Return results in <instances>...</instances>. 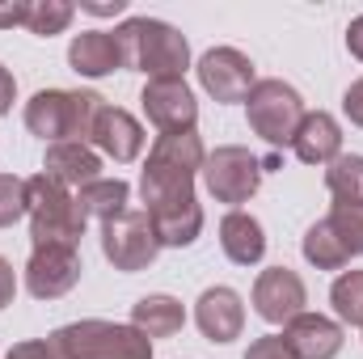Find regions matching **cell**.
<instances>
[{
  "label": "cell",
  "mask_w": 363,
  "mask_h": 359,
  "mask_svg": "<svg viewBox=\"0 0 363 359\" xmlns=\"http://www.w3.org/2000/svg\"><path fill=\"white\" fill-rule=\"evenodd\" d=\"M127 194H131V186L123 178H97L77 190V203H81L85 220H101L106 224V220H114V216L127 211Z\"/></svg>",
  "instance_id": "7402d4cb"
},
{
  "label": "cell",
  "mask_w": 363,
  "mask_h": 359,
  "mask_svg": "<svg viewBox=\"0 0 363 359\" xmlns=\"http://www.w3.org/2000/svg\"><path fill=\"white\" fill-rule=\"evenodd\" d=\"M245 359H296V355L287 351L283 334H267V338H258V343L245 351Z\"/></svg>",
  "instance_id": "83f0119b"
},
{
  "label": "cell",
  "mask_w": 363,
  "mask_h": 359,
  "mask_svg": "<svg viewBox=\"0 0 363 359\" xmlns=\"http://www.w3.org/2000/svg\"><path fill=\"white\" fill-rule=\"evenodd\" d=\"M203 182L220 203H245L262 186V161L250 148H237V144L216 148L203 161Z\"/></svg>",
  "instance_id": "9c48e42d"
},
{
  "label": "cell",
  "mask_w": 363,
  "mask_h": 359,
  "mask_svg": "<svg viewBox=\"0 0 363 359\" xmlns=\"http://www.w3.org/2000/svg\"><path fill=\"white\" fill-rule=\"evenodd\" d=\"M47 359H152V338L135 326L114 321H72L47 343Z\"/></svg>",
  "instance_id": "3957f363"
},
{
  "label": "cell",
  "mask_w": 363,
  "mask_h": 359,
  "mask_svg": "<svg viewBox=\"0 0 363 359\" xmlns=\"http://www.w3.org/2000/svg\"><path fill=\"white\" fill-rule=\"evenodd\" d=\"M347 47H351V55L363 64V17L351 21V30H347Z\"/></svg>",
  "instance_id": "d6a6232c"
},
{
  "label": "cell",
  "mask_w": 363,
  "mask_h": 359,
  "mask_svg": "<svg viewBox=\"0 0 363 359\" xmlns=\"http://www.w3.org/2000/svg\"><path fill=\"white\" fill-rule=\"evenodd\" d=\"M13 93H17L13 72H9V68H0V114H9V106H13Z\"/></svg>",
  "instance_id": "1f68e13d"
},
{
  "label": "cell",
  "mask_w": 363,
  "mask_h": 359,
  "mask_svg": "<svg viewBox=\"0 0 363 359\" xmlns=\"http://www.w3.org/2000/svg\"><path fill=\"white\" fill-rule=\"evenodd\" d=\"M13 292H17V279H13V267L0 258V309L13 304Z\"/></svg>",
  "instance_id": "4dcf8cb0"
},
{
  "label": "cell",
  "mask_w": 363,
  "mask_h": 359,
  "mask_svg": "<svg viewBox=\"0 0 363 359\" xmlns=\"http://www.w3.org/2000/svg\"><path fill=\"white\" fill-rule=\"evenodd\" d=\"M325 186L338 207H359L363 211V157H334L325 170Z\"/></svg>",
  "instance_id": "cb8c5ba5"
},
{
  "label": "cell",
  "mask_w": 363,
  "mask_h": 359,
  "mask_svg": "<svg viewBox=\"0 0 363 359\" xmlns=\"http://www.w3.org/2000/svg\"><path fill=\"white\" fill-rule=\"evenodd\" d=\"M330 300H334V313H338L342 321L363 326V270H347V275H338Z\"/></svg>",
  "instance_id": "d4e9b609"
},
{
  "label": "cell",
  "mask_w": 363,
  "mask_h": 359,
  "mask_svg": "<svg viewBox=\"0 0 363 359\" xmlns=\"http://www.w3.org/2000/svg\"><path fill=\"white\" fill-rule=\"evenodd\" d=\"M85 13H93V17H114V13H123V0H114V4H81Z\"/></svg>",
  "instance_id": "e575fe53"
},
{
  "label": "cell",
  "mask_w": 363,
  "mask_h": 359,
  "mask_svg": "<svg viewBox=\"0 0 363 359\" xmlns=\"http://www.w3.org/2000/svg\"><path fill=\"white\" fill-rule=\"evenodd\" d=\"M81 279V254L72 245H34L30 263H26V287L38 300H55L64 292H72Z\"/></svg>",
  "instance_id": "30bf717a"
},
{
  "label": "cell",
  "mask_w": 363,
  "mask_h": 359,
  "mask_svg": "<svg viewBox=\"0 0 363 359\" xmlns=\"http://www.w3.org/2000/svg\"><path fill=\"white\" fill-rule=\"evenodd\" d=\"M68 64L81 72V77H106L114 68H123V47H118V34L110 30H85L72 38L68 47Z\"/></svg>",
  "instance_id": "ac0fdd59"
},
{
  "label": "cell",
  "mask_w": 363,
  "mask_h": 359,
  "mask_svg": "<svg viewBox=\"0 0 363 359\" xmlns=\"http://www.w3.org/2000/svg\"><path fill=\"white\" fill-rule=\"evenodd\" d=\"M140 101H144V114L161 127V136L194 131L199 123V106H194V93L186 89V81H148Z\"/></svg>",
  "instance_id": "4fadbf2b"
},
{
  "label": "cell",
  "mask_w": 363,
  "mask_h": 359,
  "mask_svg": "<svg viewBox=\"0 0 363 359\" xmlns=\"http://www.w3.org/2000/svg\"><path fill=\"white\" fill-rule=\"evenodd\" d=\"M245 110H250V127L267 140V144H291L300 123H304V101L300 93L283 81H258L250 97H245Z\"/></svg>",
  "instance_id": "52a82bcc"
},
{
  "label": "cell",
  "mask_w": 363,
  "mask_h": 359,
  "mask_svg": "<svg viewBox=\"0 0 363 359\" xmlns=\"http://www.w3.org/2000/svg\"><path fill=\"white\" fill-rule=\"evenodd\" d=\"M203 161H207V153H203L194 131L157 136V144L148 153V165H144V182H140L148 211L190 203L194 199V174L203 170Z\"/></svg>",
  "instance_id": "6da1fadb"
},
{
  "label": "cell",
  "mask_w": 363,
  "mask_h": 359,
  "mask_svg": "<svg viewBox=\"0 0 363 359\" xmlns=\"http://www.w3.org/2000/svg\"><path fill=\"white\" fill-rule=\"evenodd\" d=\"M114 34L123 47V68L148 72L152 81H182V72L190 64V47L174 26L152 21V17H131Z\"/></svg>",
  "instance_id": "7a4b0ae2"
},
{
  "label": "cell",
  "mask_w": 363,
  "mask_h": 359,
  "mask_svg": "<svg viewBox=\"0 0 363 359\" xmlns=\"http://www.w3.org/2000/svg\"><path fill=\"white\" fill-rule=\"evenodd\" d=\"M26 186H30L26 216H30L34 245H72L77 250V241L85 237V224H89L81 203H77V194L68 186H60L55 178H47V174L30 178Z\"/></svg>",
  "instance_id": "277c9868"
},
{
  "label": "cell",
  "mask_w": 363,
  "mask_h": 359,
  "mask_svg": "<svg viewBox=\"0 0 363 359\" xmlns=\"http://www.w3.org/2000/svg\"><path fill=\"white\" fill-rule=\"evenodd\" d=\"M220 245H224V254H228L237 267H254V263H262V254H267L262 224H258L250 211H228V216H224V224H220Z\"/></svg>",
  "instance_id": "ffe728a7"
},
{
  "label": "cell",
  "mask_w": 363,
  "mask_h": 359,
  "mask_svg": "<svg viewBox=\"0 0 363 359\" xmlns=\"http://www.w3.org/2000/svg\"><path fill=\"white\" fill-rule=\"evenodd\" d=\"M131 326L148 338H174L182 326H186V309L174 296H144L135 309H131Z\"/></svg>",
  "instance_id": "44dd1931"
},
{
  "label": "cell",
  "mask_w": 363,
  "mask_h": 359,
  "mask_svg": "<svg viewBox=\"0 0 363 359\" xmlns=\"http://www.w3.org/2000/svg\"><path fill=\"white\" fill-rule=\"evenodd\" d=\"M283 343L296 359H334L342 351V326L321 313H300L283 326Z\"/></svg>",
  "instance_id": "5bb4252c"
},
{
  "label": "cell",
  "mask_w": 363,
  "mask_h": 359,
  "mask_svg": "<svg viewBox=\"0 0 363 359\" xmlns=\"http://www.w3.org/2000/svg\"><path fill=\"white\" fill-rule=\"evenodd\" d=\"M9 359H47V347L43 343H21V347H13Z\"/></svg>",
  "instance_id": "836d02e7"
},
{
  "label": "cell",
  "mask_w": 363,
  "mask_h": 359,
  "mask_svg": "<svg viewBox=\"0 0 363 359\" xmlns=\"http://www.w3.org/2000/svg\"><path fill=\"white\" fill-rule=\"evenodd\" d=\"M106 101L97 93H72V89H43L26 106V127L38 140L68 144V140H89L93 118Z\"/></svg>",
  "instance_id": "5b68a950"
},
{
  "label": "cell",
  "mask_w": 363,
  "mask_h": 359,
  "mask_svg": "<svg viewBox=\"0 0 363 359\" xmlns=\"http://www.w3.org/2000/svg\"><path fill=\"white\" fill-rule=\"evenodd\" d=\"M68 21H72V4H64V0H38V4H30L26 30H34V34L51 38V34H60Z\"/></svg>",
  "instance_id": "484cf974"
},
{
  "label": "cell",
  "mask_w": 363,
  "mask_h": 359,
  "mask_svg": "<svg viewBox=\"0 0 363 359\" xmlns=\"http://www.w3.org/2000/svg\"><path fill=\"white\" fill-rule=\"evenodd\" d=\"M363 254V211L359 207H334L325 220H317L304 233V258L321 270H338Z\"/></svg>",
  "instance_id": "8992f818"
},
{
  "label": "cell",
  "mask_w": 363,
  "mask_h": 359,
  "mask_svg": "<svg viewBox=\"0 0 363 359\" xmlns=\"http://www.w3.org/2000/svg\"><path fill=\"white\" fill-rule=\"evenodd\" d=\"M152 216V228L161 237V245H190L203 228V207L190 199V203H178V207H165V211H148Z\"/></svg>",
  "instance_id": "603a6c76"
},
{
  "label": "cell",
  "mask_w": 363,
  "mask_h": 359,
  "mask_svg": "<svg viewBox=\"0 0 363 359\" xmlns=\"http://www.w3.org/2000/svg\"><path fill=\"white\" fill-rule=\"evenodd\" d=\"M157 250H161V237H157L148 211H123L101 224V254L127 275L144 270L157 258Z\"/></svg>",
  "instance_id": "ba28073f"
},
{
  "label": "cell",
  "mask_w": 363,
  "mask_h": 359,
  "mask_svg": "<svg viewBox=\"0 0 363 359\" xmlns=\"http://www.w3.org/2000/svg\"><path fill=\"white\" fill-rule=\"evenodd\" d=\"M254 309L262 321L271 326H287L291 317L304 313V279L291 267H271L258 275L254 283Z\"/></svg>",
  "instance_id": "7c38bea8"
},
{
  "label": "cell",
  "mask_w": 363,
  "mask_h": 359,
  "mask_svg": "<svg viewBox=\"0 0 363 359\" xmlns=\"http://www.w3.org/2000/svg\"><path fill=\"white\" fill-rule=\"evenodd\" d=\"M194 321L211 343H233L245 326V304L233 287H207L194 304Z\"/></svg>",
  "instance_id": "9a60e30c"
},
{
  "label": "cell",
  "mask_w": 363,
  "mask_h": 359,
  "mask_svg": "<svg viewBox=\"0 0 363 359\" xmlns=\"http://www.w3.org/2000/svg\"><path fill=\"white\" fill-rule=\"evenodd\" d=\"M43 174L55 178L60 186H89L101 178V157L93 153L85 140H68V144H51L47 148V161H43Z\"/></svg>",
  "instance_id": "e0dca14e"
},
{
  "label": "cell",
  "mask_w": 363,
  "mask_h": 359,
  "mask_svg": "<svg viewBox=\"0 0 363 359\" xmlns=\"http://www.w3.org/2000/svg\"><path fill=\"white\" fill-rule=\"evenodd\" d=\"M30 17V4L17 0V4H0V30H13V26H26Z\"/></svg>",
  "instance_id": "f1b7e54d"
},
{
  "label": "cell",
  "mask_w": 363,
  "mask_h": 359,
  "mask_svg": "<svg viewBox=\"0 0 363 359\" xmlns=\"http://www.w3.org/2000/svg\"><path fill=\"white\" fill-rule=\"evenodd\" d=\"M291 148H296V157H300L304 165H325V161H334L338 148H342V131H338L334 114H325V110L304 114V123H300Z\"/></svg>",
  "instance_id": "d6986e66"
},
{
  "label": "cell",
  "mask_w": 363,
  "mask_h": 359,
  "mask_svg": "<svg viewBox=\"0 0 363 359\" xmlns=\"http://www.w3.org/2000/svg\"><path fill=\"white\" fill-rule=\"evenodd\" d=\"M342 106H347V114H351V123H359L363 127V81H355L347 97H342Z\"/></svg>",
  "instance_id": "f546056e"
},
{
  "label": "cell",
  "mask_w": 363,
  "mask_h": 359,
  "mask_svg": "<svg viewBox=\"0 0 363 359\" xmlns=\"http://www.w3.org/2000/svg\"><path fill=\"white\" fill-rule=\"evenodd\" d=\"M89 140L106 153V157H114V161L127 165V161H135L140 148H144V127H140L127 110H118V106H101L97 118H93Z\"/></svg>",
  "instance_id": "2e32d148"
},
{
  "label": "cell",
  "mask_w": 363,
  "mask_h": 359,
  "mask_svg": "<svg viewBox=\"0 0 363 359\" xmlns=\"http://www.w3.org/2000/svg\"><path fill=\"white\" fill-rule=\"evenodd\" d=\"M30 207V186L13 174H0V228H9L13 220H21Z\"/></svg>",
  "instance_id": "4316f807"
},
{
  "label": "cell",
  "mask_w": 363,
  "mask_h": 359,
  "mask_svg": "<svg viewBox=\"0 0 363 359\" xmlns=\"http://www.w3.org/2000/svg\"><path fill=\"white\" fill-rule=\"evenodd\" d=\"M199 85L216 101H245L254 89V64L237 47H216L199 60Z\"/></svg>",
  "instance_id": "8fae6325"
}]
</instances>
